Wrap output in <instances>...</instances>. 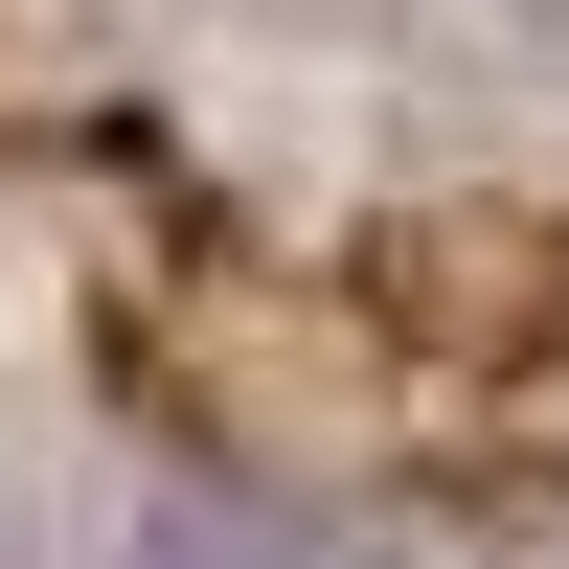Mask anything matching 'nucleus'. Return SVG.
<instances>
[{
	"label": "nucleus",
	"instance_id": "nucleus-1",
	"mask_svg": "<svg viewBox=\"0 0 569 569\" xmlns=\"http://www.w3.org/2000/svg\"><path fill=\"white\" fill-rule=\"evenodd\" d=\"M114 569H365V547H319V525H251V501H160Z\"/></svg>",
	"mask_w": 569,
	"mask_h": 569
}]
</instances>
